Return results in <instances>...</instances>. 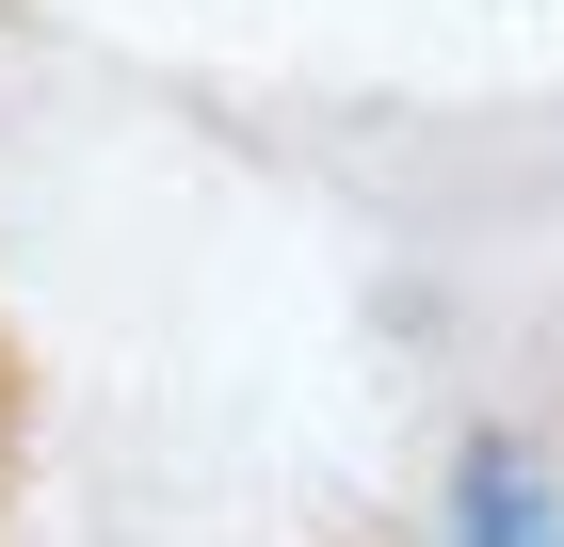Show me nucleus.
I'll use <instances>...</instances> for the list:
<instances>
[{"mask_svg": "<svg viewBox=\"0 0 564 547\" xmlns=\"http://www.w3.org/2000/svg\"><path fill=\"white\" fill-rule=\"evenodd\" d=\"M452 547H564V483L517 435H468L452 451Z\"/></svg>", "mask_w": 564, "mask_h": 547, "instance_id": "f257e3e1", "label": "nucleus"}]
</instances>
